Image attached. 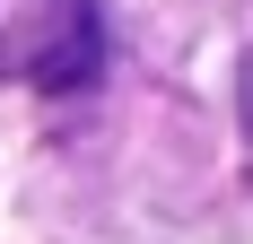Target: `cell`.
Masks as SVG:
<instances>
[{"instance_id":"6da1fadb","label":"cell","mask_w":253,"mask_h":244,"mask_svg":"<svg viewBox=\"0 0 253 244\" xmlns=\"http://www.w3.org/2000/svg\"><path fill=\"white\" fill-rule=\"evenodd\" d=\"M105 70V18L96 0H26L0 26V79L44 87V96H79Z\"/></svg>"},{"instance_id":"7a4b0ae2","label":"cell","mask_w":253,"mask_h":244,"mask_svg":"<svg viewBox=\"0 0 253 244\" xmlns=\"http://www.w3.org/2000/svg\"><path fill=\"white\" fill-rule=\"evenodd\" d=\"M245 140H253V61H245Z\"/></svg>"}]
</instances>
